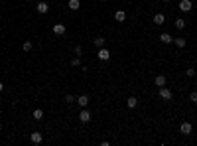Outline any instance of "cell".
Here are the masks:
<instances>
[{"label":"cell","instance_id":"20","mask_svg":"<svg viewBox=\"0 0 197 146\" xmlns=\"http://www.w3.org/2000/svg\"><path fill=\"white\" fill-rule=\"evenodd\" d=\"M65 103H67V105H71V103H77V99L73 97V95H65Z\"/></svg>","mask_w":197,"mask_h":146},{"label":"cell","instance_id":"12","mask_svg":"<svg viewBox=\"0 0 197 146\" xmlns=\"http://www.w3.org/2000/svg\"><path fill=\"white\" fill-rule=\"evenodd\" d=\"M136 105H138V99H136V97H128V99H126V107H128V109H134Z\"/></svg>","mask_w":197,"mask_h":146},{"label":"cell","instance_id":"11","mask_svg":"<svg viewBox=\"0 0 197 146\" xmlns=\"http://www.w3.org/2000/svg\"><path fill=\"white\" fill-rule=\"evenodd\" d=\"M67 6H69V10H73V12H75V10L81 8V2H79V0H69V2H67Z\"/></svg>","mask_w":197,"mask_h":146},{"label":"cell","instance_id":"8","mask_svg":"<svg viewBox=\"0 0 197 146\" xmlns=\"http://www.w3.org/2000/svg\"><path fill=\"white\" fill-rule=\"evenodd\" d=\"M65 32H67V28L63 24H55V26H53V34H55V36H63Z\"/></svg>","mask_w":197,"mask_h":146},{"label":"cell","instance_id":"14","mask_svg":"<svg viewBox=\"0 0 197 146\" xmlns=\"http://www.w3.org/2000/svg\"><path fill=\"white\" fill-rule=\"evenodd\" d=\"M174 43L178 47H185V46H187V40H185V38H174Z\"/></svg>","mask_w":197,"mask_h":146},{"label":"cell","instance_id":"3","mask_svg":"<svg viewBox=\"0 0 197 146\" xmlns=\"http://www.w3.org/2000/svg\"><path fill=\"white\" fill-rule=\"evenodd\" d=\"M99 59L101 61H108L110 59V52H108L107 47H99Z\"/></svg>","mask_w":197,"mask_h":146},{"label":"cell","instance_id":"22","mask_svg":"<svg viewBox=\"0 0 197 146\" xmlns=\"http://www.w3.org/2000/svg\"><path fill=\"white\" fill-rule=\"evenodd\" d=\"M71 65H73V67H81V59H79V57L71 59Z\"/></svg>","mask_w":197,"mask_h":146},{"label":"cell","instance_id":"27","mask_svg":"<svg viewBox=\"0 0 197 146\" xmlns=\"http://www.w3.org/2000/svg\"><path fill=\"white\" fill-rule=\"evenodd\" d=\"M162 2H169V0H162Z\"/></svg>","mask_w":197,"mask_h":146},{"label":"cell","instance_id":"6","mask_svg":"<svg viewBox=\"0 0 197 146\" xmlns=\"http://www.w3.org/2000/svg\"><path fill=\"white\" fill-rule=\"evenodd\" d=\"M191 8H193L191 0H181V2H179V10H181V12H189Z\"/></svg>","mask_w":197,"mask_h":146},{"label":"cell","instance_id":"16","mask_svg":"<svg viewBox=\"0 0 197 146\" xmlns=\"http://www.w3.org/2000/svg\"><path fill=\"white\" fill-rule=\"evenodd\" d=\"M160 40H162L164 43H172V42H174V38H172L169 34H162V36H160Z\"/></svg>","mask_w":197,"mask_h":146},{"label":"cell","instance_id":"10","mask_svg":"<svg viewBox=\"0 0 197 146\" xmlns=\"http://www.w3.org/2000/svg\"><path fill=\"white\" fill-rule=\"evenodd\" d=\"M114 20H116V22H124V20H126V12H124V10H116V12H114Z\"/></svg>","mask_w":197,"mask_h":146},{"label":"cell","instance_id":"23","mask_svg":"<svg viewBox=\"0 0 197 146\" xmlns=\"http://www.w3.org/2000/svg\"><path fill=\"white\" fill-rule=\"evenodd\" d=\"M185 75H187V77H193V75H195V69H193V67H187V69H185Z\"/></svg>","mask_w":197,"mask_h":146},{"label":"cell","instance_id":"24","mask_svg":"<svg viewBox=\"0 0 197 146\" xmlns=\"http://www.w3.org/2000/svg\"><path fill=\"white\" fill-rule=\"evenodd\" d=\"M189 101L197 103V91H191V93H189Z\"/></svg>","mask_w":197,"mask_h":146},{"label":"cell","instance_id":"5","mask_svg":"<svg viewBox=\"0 0 197 146\" xmlns=\"http://www.w3.org/2000/svg\"><path fill=\"white\" fill-rule=\"evenodd\" d=\"M79 121H81V123H89V121H91V113L87 111V107L81 109V113H79Z\"/></svg>","mask_w":197,"mask_h":146},{"label":"cell","instance_id":"28","mask_svg":"<svg viewBox=\"0 0 197 146\" xmlns=\"http://www.w3.org/2000/svg\"><path fill=\"white\" fill-rule=\"evenodd\" d=\"M0 115H2V109H0Z\"/></svg>","mask_w":197,"mask_h":146},{"label":"cell","instance_id":"25","mask_svg":"<svg viewBox=\"0 0 197 146\" xmlns=\"http://www.w3.org/2000/svg\"><path fill=\"white\" fill-rule=\"evenodd\" d=\"M75 55H77V57L83 55V47H81V46H75Z\"/></svg>","mask_w":197,"mask_h":146},{"label":"cell","instance_id":"29","mask_svg":"<svg viewBox=\"0 0 197 146\" xmlns=\"http://www.w3.org/2000/svg\"><path fill=\"white\" fill-rule=\"evenodd\" d=\"M0 130H2V124H0Z\"/></svg>","mask_w":197,"mask_h":146},{"label":"cell","instance_id":"1","mask_svg":"<svg viewBox=\"0 0 197 146\" xmlns=\"http://www.w3.org/2000/svg\"><path fill=\"white\" fill-rule=\"evenodd\" d=\"M158 95H160V99H162V101H172V97H174V93H172L168 87H160Z\"/></svg>","mask_w":197,"mask_h":146},{"label":"cell","instance_id":"7","mask_svg":"<svg viewBox=\"0 0 197 146\" xmlns=\"http://www.w3.org/2000/svg\"><path fill=\"white\" fill-rule=\"evenodd\" d=\"M30 140H32L34 144H42V140H43L42 132H32V134H30Z\"/></svg>","mask_w":197,"mask_h":146},{"label":"cell","instance_id":"13","mask_svg":"<svg viewBox=\"0 0 197 146\" xmlns=\"http://www.w3.org/2000/svg\"><path fill=\"white\" fill-rule=\"evenodd\" d=\"M154 83L158 85V89H160V87H166V77H164V75H158V77L154 79Z\"/></svg>","mask_w":197,"mask_h":146},{"label":"cell","instance_id":"21","mask_svg":"<svg viewBox=\"0 0 197 146\" xmlns=\"http://www.w3.org/2000/svg\"><path fill=\"white\" fill-rule=\"evenodd\" d=\"M22 49H24V52H32V42H24Z\"/></svg>","mask_w":197,"mask_h":146},{"label":"cell","instance_id":"9","mask_svg":"<svg viewBox=\"0 0 197 146\" xmlns=\"http://www.w3.org/2000/svg\"><path fill=\"white\" fill-rule=\"evenodd\" d=\"M77 105H79L81 109H85L87 105H89V97H87V95H81V97H77Z\"/></svg>","mask_w":197,"mask_h":146},{"label":"cell","instance_id":"4","mask_svg":"<svg viewBox=\"0 0 197 146\" xmlns=\"http://www.w3.org/2000/svg\"><path fill=\"white\" fill-rule=\"evenodd\" d=\"M179 132H181L183 136H187V134H191V132H193V127H191V123H181V127H179Z\"/></svg>","mask_w":197,"mask_h":146},{"label":"cell","instance_id":"26","mask_svg":"<svg viewBox=\"0 0 197 146\" xmlns=\"http://www.w3.org/2000/svg\"><path fill=\"white\" fill-rule=\"evenodd\" d=\"M2 91H4V83H2V81H0V93H2Z\"/></svg>","mask_w":197,"mask_h":146},{"label":"cell","instance_id":"17","mask_svg":"<svg viewBox=\"0 0 197 146\" xmlns=\"http://www.w3.org/2000/svg\"><path fill=\"white\" fill-rule=\"evenodd\" d=\"M34 118H36V121H42V118H43V111H42V109H36V111H34Z\"/></svg>","mask_w":197,"mask_h":146},{"label":"cell","instance_id":"2","mask_svg":"<svg viewBox=\"0 0 197 146\" xmlns=\"http://www.w3.org/2000/svg\"><path fill=\"white\" fill-rule=\"evenodd\" d=\"M36 10H38L40 14H47V12H49V4H47L46 0H42V2L36 4Z\"/></svg>","mask_w":197,"mask_h":146},{"label":"cell","instance_id":"15","mask_svg":"<svg viewBox=\"0 0 197 146\" xmlns=\"http://www.w3.org/2000/svg\"><path fill=\"white\" fill-rule=\"evenodd\" d=\"M164 22H166V16H164V14H156V16H154V24H158V26H162Z\"/></svg>","mask_w":197,"mask_h":146},{"label":"cell","instance_id":"18","mask_svg":"<svg viewBox=\"0 0 197 146\" xmlns=\"http://www.w3.org/2000/svg\"><path fill=\"white\" fill-rule=\"evenodd\" d=\"M175 28H178V30H183V28H185V20H183V18H178V20H175Z\"/></svg>","mask_w":197,"mask_h":146},{"label":"cell","instance_id":"19","mask_svg":"<svg viewBox=\"0 0 197 146\" xmlns=\"http://www.w3.org/2000/svg\"><path fill=\"white\" fill-rule=\"evenodd\" d=\"M93 43H95L97 47H103V46H104V38H95Z\"/></svg>","mask_w":197,"mask_h":146}]
</instances>
